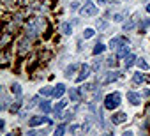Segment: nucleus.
Returning a JSON list of instances; mask_svg holds the SVG:
<instances>
[{"mask_svg": "<svg viewBox=\"0 0 150 136\" xmlns=\"http://www.w3.org/2000/svg\"><path fill=\"white\" fill-rule=\"evenodd\" d=\"M28 51H30V41H28V39H23V41L20 42V48H18V57L23 58Z\"/></svg>", "mask_w": 150, "mask_h": 136, "instance_id": "obj_3", "label": "nucleus"}, {"mask_svg": "<svg viewBox=\"0 0 150 136\" xmlns=\"http://www.w3.org/2000/svg\"><path fill=\"white\" fill-rule=\"evenodd\" d=\"M146 78H145V74H141V71L139 73H134V76H132V81L136 83V85H139V83H143Z\"/></svg>", "mask_w": 150, "mask_h": 136, "instance_id": "obj_13", "label": "nucleus"}, {"mask_svg": "<svg viewBox=\"0 0 150 136\" xmlns=\"http://www.w3.org/2000/svg\"><path fill=\"white\" fill-rule=\"evenodd\" d=\"M20 6H28V0H18Z\"/></svg>", "mask_w": 150, "mask_h": 136, "instance_id": "obj_32", "label": "nucleus"}, {"mask_svg": "<svg viewBox=\"0 0 150 136\" xmlns=\"http://www.w3.org/2000/svg\"><path fill=\"white\" fill-rule=\"evenodd\" d=\"M99 67H101V62H99V60H97V62H96V64H94V67H92V69H94V71H97V69H99Z\"/></svg>", "mask_w": 150, "mask_h": 136, "instance_id": "obj_29", "label": "nucleus"}, {"mask_svg": "<svg viewBox=\"0 0 150 136\" xmlns=\"http://www.w3.org/2000/svg\"><path fill=\"white\" fill-rule=\"evenodd\" d=\"M80 14L85 16V18H87V16H96V14H97V7H96L94 4H85V6L80 9Z\"/></svg>", "mask_w": 150, "mask_h": 136, "instance_id": "obj_2", "label": "nucleus"}, {"mask_svg": "<svg viewBox=\"0 0 150 136\" xmlns=\"http://www.w3.org/2000/svg\"><path fill=\"white\" fill-rule=\"evenodd\" d=\"M127 99H129V103H131V104H134V106L141 103V97H139L136 92H127Z\"/></svg>", "mask_w": 150, "mask_h": 136, "instance_id": "obj_8", "label": "nucleus"}, {"mask_svg": "<svg viewBox=\"0 0 150 136\" xmlns=\"http://www.w3.org/2000/svg\"><path fill=\"white\" fill-rule=\"evenodd\" d=\"M118 76H120V73H118V71H110V73L103 78V85H106V83H111V81L118 80Z\"/></svg>", "mask_w": 150, "mask_h": 136, "instance_id": "obj_6", "label": "nucleus"}, {"mask_svg": "<svg viewBox=\"0 0 150 136\" xmlns=\"http://www.w3.org/2000/svg\"><path fill=\"white\" fill-rule=\"evenodd\" d=\"M134 27V20H131V21H127V23H124V30L127 32V30H131Z\"/></svg>", "mask_w": 150, "mask_h": 136, "instance_id": "obj_23", "label": "nucleus"}, {"mask_svg": "<svg viewBox=\"0 0 150 136\" xmlns=\"http://www.w3.org/2000/svg\"><path fill=\"white\" fill-rule=\"evenodd\" d=\"M90 67L88 65H81V71H80V74H78V78H76V83H81L85 78H88V74H90Z\"/></svg>", "mask_w": 150, "mask_h": 136, "instance_id": "obj_5", "label": "nucleus"}, {"mask_svg": "<svg viewBox=\"0 0 150 136\" xmlns=\"http://www.w3.org/2000/svg\"><path fill=\"white\" fill-rule=\"evenodd\" d=\"M92 35H94V30H92V28H87V30L83 32V37H85V39H90Z\"/></svg>", "mask_w": 150, "mask_h": 136, "instance_id": "obj_25", "label": "nucleus"}, {"mask_svg": "<svg viewBox=\"0 0 150 136\" xmlns=\"http://www.w3.org/2000/svg\"><path fill=\"white\" fill-rule=\"evenodd\" d=\"M64 92H65V85H62V83H58L55 89H53V97H62L64 96Z\"/></svg>", "mask_w": 150, "mask_h": 136, "instance_id": "obj_10", "label": "nucleus"}, {"mask_svg": "<svg viewBox=\"0 0 150 136\" xmlns=\"http://www.w3.org/2000/svg\"><path fill=\"white\" fill-rule=\"evenodd\" d=\"M127 55H129V44H127V42H124V44L120 46V50H118V53H117V57H120V58L124 57V58H125Z\"/></svg>", "mask_w": 150, "mask_h": 136, "instance_id": "obj_11", "label": "nucleus"}, {"mask_svg": "<svg viewBox=\"0 0 150 136\" xmlns=\"http://www.w3.org/2000/svg\"><path fill=\"white\" fill-rule=\"evenodd\" d=\"M64 132H65V124H60L55 129V136H64Z\"/></svg>", "mask_w": 150, "mask_h": 136, "instance_id": "obj_17", "label": "nucleus"}, {"mask_svg": "<svg viewBox=\"0 0 150 136\" xmlns=\"http://www.w3.org/2000/svg\"><path fill=\"white\" fill-rule=\"evenodd\" d=\"M65 104H67V103H65L64 99H60V101L57 103V106H55V111H60V110H64V108H65Z\"/></svg>", "mask_w": 150, "mask_h": 136, "instance_id": "obj_21", "label": "nucleus"}, {"mask_svg": "<svg viewBox=\"0 0 150 136\" xmlns=\"http://www.w3.org/2000/svg\"><path fill=\"white\" fill-rule=\"evenodd\" d=\"M122 20H124V13H120V14L115 16V21H122Z\"/></svg>", "mask_w": 150, "mask_h": 136, "instance_id": "obj_28", "label": "nucleus"}, {"mask_svg": "<svg viewBox=\"0 0 150 136\" xmlns=\"http://www.w3.org/2000/svg\"><path fill=\"white\" fill-rule=\"evenodd\" d=\"M124 42H125L124 37H113V39L110 41V48H111V50H117V48H120Z\"/></svg>", "mask_w": 150, "mask_h": 136, "instance_id": "obj_7", "label": "nucleus"}, {"mask_svg": "<svg viewBox=\"0 0 150 136\" xmlns=\"http://www.w3.org/2000/svg\"><path fill=\"white\" fill-rule=\"evenodd\" d=\"M106 2H110V0H99V4H106Z\"/></svg>", "mask_w": 150, "mask_h": 136, "instance_id": "obj_36", "label": "nucleus"}, {"mask_svg": "<svg viewBox=\"0 0 150 136\" xmlns=\"http://www.w3.org/2000/svg\"><path fill=\"white\" fill-rule=\"evenodd\" d=\"M146 13H150V4H148V6H146Z\"/></svg>", "mask_w": 150, "mask_h": 136, "instance_id": "obj_37", "label": "nucleus"}, {"mask_svg": "<svg viewBox=\"0 0 150 136\" xmlns=\"http://www.w3.org/2000/svg\"><path fill=\"white\" fill-rule=\"evenodd\" d=\"M78 67H80V65H71V67H67V69H65V74L71 76V73H74V71L78 69Z\"/></svg>", "mask_w": 150, "mask_h": 136, "instance_id": "obj_22", "label": "nucleus"}, {"mask_svg": "<svg viewBox=\"0 0 150 136\" xmlns=\"http://www.w3.org/2000/svg\"><path fill=\"white\" fill-rule=\"evenodd\" d=\"M104 136H113V134H111V132H108V134H104Z\"/></svg>", "mask_w": 150, "mask_h": 136, "instance_id": "obj_38", "label": "nucleus"}, {"mask_svg": "<svg viewBox=\"0 0 150 136\" xmlns=\"http://www.w3.org/2000/svg\"><path fill=\"white\" fill-rule=\"evenodd\" d=\"M69 97H71V101H74V103L80 101V99H81L80 90H78V89H71V90H69Z\"/></svg>", "mask_w": 150, "mask_h": 136, "instance_id": "obj_12", "label": "nucleus"}, {"mask_svg": "<svg viewBox=\"0 0 150 136\" xmlns=\"http://www.w3.org/2000/svg\"><path fill=\"white\" fill-rule=\"evenodd\" d=\"M18 108H20V104H13L11 106V111H18Z\"/></svg>", "mask_w": 150, "mask_h": 136, "instance_id": "obj_33", "label": "nucleus"}, {"mask_svg": "<svg viewBox=\"0 0 150 136\" xmlns=\"http://www.w3.org/2000/svg\"><path fill=\"white\" fill-rule=\"evenodd\" d=\"M104 50H106V46H104L103 42H97V44L94 46V51H92V53H94V55H101Z\"/></svg>", "mask_w": 150, "mask_h": 136, "instance_id": "obj_14", "label": "nucleus"}, {"mask_svg": "<svg viewBox=\"0 0 150 136\" xmlns=\"http://www.w3.org/2000/svg\"><path fill=\"white\" fill-rule=\"evenodd\" d=\"M118 104H120V94L118 92H113V94L104 97V108L106 110H115Z\"/></svg>", "mask_w": 150, "mask_h": 136, "instance_id": "obj_1", "label": "nucleus"}, {"mask_svg": "<svg viewBox=\"0 0 150 136\" xmlns=\"http://www.w3.org/2000/svg\"><path fill=\"white\" fill-rule=\"evenodd\" d=\"M62 32L64 34H71V23H64L62 25Z\"/></svg>", "mask_w": 150, "mask_h": 136, "instance_id": "obj_24", "label": "nucleus"}, {"mask_svg": "<svg viewBox=\"0 0 150 136\" xmlns=\"http://www.w3.org/2000/svg\"><path fill=\"white\" fill-rule=\"evenodd\" d=\"M150 25V20H145L143 23H141V28H145V27H148Z\"/></svg>", "mask_w": 150, "mask_h": 136, "instance_id": "obj_31", "label": "nucleus"}, {"mask_svg": "<svg viewBox=\"0 0 150 136\" xmlns=\"http://www.w3.org/2000/svg\"><path fill=\"white\" fill-rule=\"evenodd\" d=\"M136 64H138V67H139V69H141V71H146V69H148V64H146V62H145L143 58H139V60H136Z\"/></svg>", "mask_w": 150, "mask_h": 136, "instance_id": "obj_18", "label": "nucleus"}, {"mask_svg": "<svg viewBox=\"0 0 150 136\" xmlns=\"http://www.w3.org/2000/svg\"><path fill=\"white\" fill-rule=\"evenodd\" d=\"M41 110H42L44 113H50V111H51V106H50V103H48V101H42V103H41Z\"/></svg>", "mask_w": 150, "mask_h": 136, "instance_id": "obj_20", "label": "nucleus"}, {"mask_svg": "<svg viewBox=\"0 0 150 136\" xmlns=\"http://www.w3.org/2000/svg\"><path fill=\"white\" fill-rule=\"evenodd\" d=\"M115 62H117V60H115L113 57H111V58H108V65H115Z\"/></svg>", "mask_w": 150, "mask_h": 136, "instance_id": "obj_30", "label": "nucleus"}, {"mask_svg": "<svg viewBox=\"0 0 150 136\" xmlns=\"http://www.w3.org/2000/svg\"><path fill=\"white\" fill-rule=\"evenodd\" d=\"M134 62H136V57H134L132 53H129V55L125 57V60H124V64H125V67H131V65H132Z\"/></svg>", "mask_w": 150, "mask_h": 136, "instance_id": "obj_15", "label": "nucleus"}, {"mask_svg": "<svg viewBox=\"0 0 150 136\" xmlns=\"http://www.w3.org/2000/svg\"><path fill=\"white\" fill-rule=\"evenodd\" d=\"M27 136H35V132H34V131H30V132H28Z\"/></svg>", "mask_w": 150, "mask_h": 136, "instance_id": "obj_35", "label": "nucleus"}, {"mask_svg": "<svg viewBox=\"0 0 150 136\" xmlns=\"http://www.w3.org/2000/svg\"><path fill=\"white\" fill-rule=\"evenodd\" d=\"M127 120V115L125 113H115L113 117H111V122L113 124H124Z\"/></svg>", "mask_w": 150, "mask_h": 136, "instance_id": "obj_9", "label": "nucleus"}, {"mask_svg": "<svg viewBox=\"0 0 150 136\" xmlns=\"http://www.w3.org/2000/svg\"><path fill=\"white\" fill-rule=\"evenodd\" d=\"M122 136H132V132H131V131H125V132H124Z\"/></svg>", "mask_w": 150, "mask_h": 136, "instance_id": "obj_34", "label": "nucleus"}, {"mask_svg": "<svg viewBox=\"0 0 150 136\" xmlns=\"http://www.w3.org/2000/svg\"><path fill=\"white\" fill-rule=\"evenodd\" d=\"M11 90H13V94H14L16 97H20V96H21V87H20L18 83H14V85L11 87Z\"/></svg>", "mask_w": 150, "mask_h": 136, "instance_id": "obj_16", "label": "nucleus"}, {"mask_svg": "<svg viewBox=\"0 0 150 136\" xmlns=\"http://www.w3.org/2000/svg\"><path fill=\"white\" fill-rule=\"evenodd\" d=\"M6 136H14V134H6Z\"/></svg>", "mask_w": 150, "mask_h": 136, "instance_id": "obj_39", "label": "nucleus"}, {"mask_svg": "<svg viewBox=\"0 0 150 136\" xmlns=\"http://www.w3.org/2000/svg\"><path fill=\"white\" fill-rule=\"evenodd\" d=\"M41 124H50V118H48V117H32V118L28 120V125H30V127L41 125Z\"/></svg>", "mask_w": 150, "mask_h": 136, "instance_id": "obj_4", "label": "nucleus"}, {"mask_svg": "<svg viewBox=\"0 0 150 136\" xmlns=\"http://www.w3.org/2000/svg\"><path fill=\"white\" fill-rule=\"evenodd\" d=\"M39 94H41V96H53V89H51V87H44V89H41Z\"/></svg>", "mask_w": 150, "mask_h": 136, "instance_id": "obj_19", "label": "nucleus"}, {"mask_svg": "<svg viewBox=\"0 0 150 136\" xmlns=\"http://www.w3.org/2000/svg\"><path fill=\"white\" fill-rule=\"evenodd\" d=\"M35 103H37V97H34V99H32V101L27 104V108H32V106H35Z\"/></svg>", "mask_w": 150, "mask_h": 136, "instance_id": "obj_27", "label": "nucleus"}, {"mask_svg": "<svg viewBox=\"0 0 150 136\" xmlns=\"http://www.w3.org/2000/svg\"><path fill=\"white\" fill-rule=\"evenodd\" d=\"M80 131V125H76V124H74V125H71V132L74 134V132H78Z\"/></svg>", "mask_w": 150, "mask_h": 136, "instance_id": "obj_26", "label": "nucleus"}]
</instances>
